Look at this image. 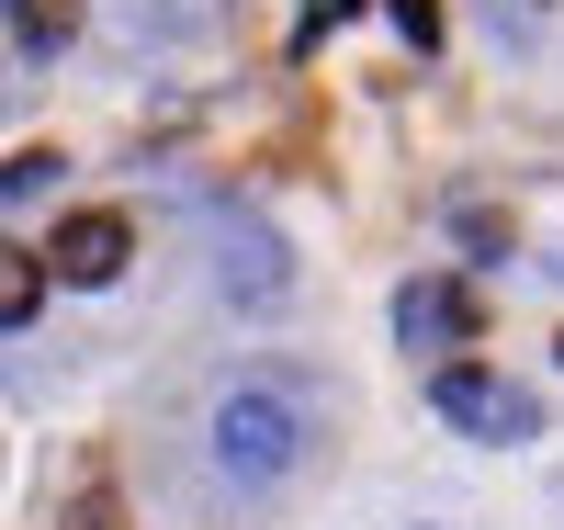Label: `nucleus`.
Here are the masks:
<instances>
[{
	"mask_svg": "<svg viewBox=\"0 0 564 530\" xmlns=\"http://www.w3.org/2000/svg\"><path fill=\"white\" fill-rule=\"evenodd\" d=\"M294 441H305V418L271 396V383H238V396L215 407V463L238 474V486H271L282 463H294Z\"/></svg>",
	"mask_w": 564,
	"mask_h": 530,
	"instance_id": "f257e3e1",
	"label": "nucleus"
},
{
	"mask_svg": "<svg viewBox=\"0 0 564 530\" xmlns=\"http://www.w3.org/2000/svg\"><path fill=\"white\" fill-rule=\"evenodd\" d=\"M430 407H441L452 429H475V441H531V429H542L531 383H508V372H486V361H441Z\"/></svg>",
	"mask_w": 564,
	"mask_h": 530,
	"instance_id": "f03ea898",
	"label": "nucleus"
},
{
	"mask_svg": "<svg viewBox=\"0 0 564 530\" xmlns=\"http://www.w3.org/2000/svg\"><path fill=\"white\" fill-rule=\"evenodd\" d=\"M475 327H486V305H475V282H406V294H395V339L406 350H463V339H475Z\"/></svg>",
	"mask_w": 564,
	"mask_h": 530,
	"instance_id": "7ed1b4c3",
	"label": "nucleus"
},
{
	"mask_svg": "<svg viewBox=\"0 0 564 530\" xmlns=\"http://www.w3.org/2000/svg\"><path fill=\"white\" fill-rule=\"evenodd\" d=\"M124 260H135V226H124V215H102V204L68 215L57 237H45V282H113Z\"/></svg>",
	"mask_w": 564,
	"mask_h": 530,
	"instance_id": "20e7f679",
	"label": "nucleus"
},
{
	"mask_svg": "<svg viewBox=\"0 0 564 530\" xmlns=\"http://www.w3.org/2000/svg\"><path fill=\"white\" fill-rule=\"evenodd\" d=\"M68 34H79V0H12V45L23 57H57Z\"/></svg>",
	"mask_w": 564,
	"mask_h": 530,
	"instance_id": "39448f33",
	"label": "nucleus"
},
{
	"mask_svg": "<svg viewBox=\"0 0 564 530\" xmlns=\"http://www.w3.org/2000/svg\"><path fill=\"white\" fill-rule=\"evenodd\" d=\"M45 305V249H0V327H34Z\"/></svg>",
	"mask_w": 564,
	"mask_h": 530,
	"instance_id": "423d86ee",
	"label": "nucleus"
},
{
	"mask_svg": "<svg viewBox=\"0 0 564 530\" xmlns=\"http://www.w3.org/2000/svg\"><path fill=\"white\" fill-rule=\"evenodd\" d=\"M57 148H23V159H0V204H23V192H57Z\"/></svg>",
	"mask_w": 564,
	"mask_h": 530,
	"instance_id": "0eeeda50",
	"label": "nucleus"
},
{
	"mask_svg": "<svg viewBox=\"0 0 564 530\" xmlns=\"http://www.w3.org/2000/svg\"><path fill=\"white\" fill-rule=\"evenodd\" d=\"M463 249H486V260H497V249H508V215H486V204H463Z\"/></svg>",
	"mask_w": 564,
	"mask_h": 530,
	"instance_id": "6e6552de",
	"label": "nucleus"
},
{
	"mask_svg": "<svg viewBox=\"0 0 564 530\" xmlns=\"http://www.w3.org/2000/svg\"><path fill=\"white\" fill-rule=\"evenodd\" d=\"M395 34L406 45H441V0H395Z\"/></svg>",
	"mask_w": 564,
	"mask_h": 530,
	"instance_id": "1a4fd4ad",
	"label": "nucleus"
},
{
	"mask_svg": "<svg viewBox=\"0 0 564 530\" xmlns=\"http://www.w3.org/2000/svg\"><path fill=\"white\" fill-rule=\"evenodd\" d=\"M361 0H305V34H327V23H350Z\"/></svg>",
	"mask_w": 564,
	"mask_h": 530,
	"instance_id": "9d476101",
	"label": "nucleus"
},
{
	"mask_svg": "<svg viewBox=\"0 0 564 530\" xmlns=\"http://www.w3.org/2000/svg\"><path fill=\"white\" fill-rule=\"evenodd\" d=\"M553 361H564V339H553Z\"/></svg>",
	"mask_w": 564,
	"mask_h": 530,
	"instance_id": "9b49d317",
	"label": "nucleus"
}]
</instances>
